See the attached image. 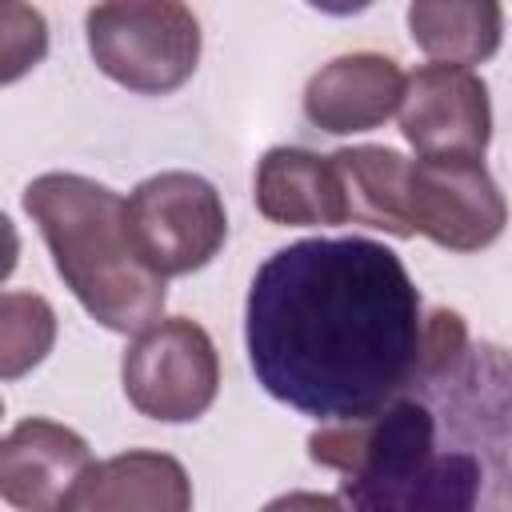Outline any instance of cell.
Returning <instances> with one entry per match:
<instances>
[{"instance_id": "4fadbf2b", "label": "cell", "mask_w": 512, "mask_h": 512, "mask_svg": "<svg viewBox=\"0 0 512 512\" xmlns=\"http://www.w3.org/2000/svg\"><path fill=\"white\" fill-rule=\"evenodd\" d=\"M408 32L432 64L472 68L496 56L504 8L496 0H416L408 4Z\"/></svg>"}, {"instance_id": "8992f818", "label": "cell", "mask_w": 512, "mask_h": 512, "mask_svg": "<svg viewBox=\"0 0 512 512\" xmlns=\"http://www.w3.org/2000/svg\"><path fill=\"white\" fill-rule=\"evenodd\" d=\"M120 384L128 404L160 424L200 420L220 388V356L212 336L188 320L168 316L132 336L120 360Z\"/></svg>"}, {"instance_id": "e0dca14e", "label": "cell", "mask_w": 512, "mask_h": 512, "mask_svg": "<svg viewBox=\"0 0 512 512\" xmlns=\"http://www.w3.org/2000/svg\"><path fill=\"white\" fill-rule=\"evenodd\" d=\"M260 512H344V504H340V496L296 488V492H284V496L268 500Z\"/></svg>"}, {"instance_id": "5bb4252c", "label": "cell", "mask_w": 512, "mask_h": 512, "mask_svg": "<svg viewBox=\"0 0 512 512\" xmlns=\"http://www.w3.org/2000/svg\"><path fill=\"white\" fill-rule=\"evenodd\" d=\"M340 192H344V224H368L396 240H408L404 220V168L408 156L384 144H356L332 152Z\"/></svg>"}, {"instance_id": "2e32d148", "label": "cell", "mask_w": 512, "mask_h": 512, "mask_svg": "<svg viewBox=\"0 0 512 512\" xmlns=\"http://www.w3.org/2000/svg\"><path fill=\"white\" fill-rule=\"evenodd\" d=\"M48 56V20L32 4L0 0V84H16Z\"/></svg>"}, {"instance_id": "5b68a950", "label": "cell", "mask_w": 512, "mask_h": 512, "mask_svg": "<svg viewBox=\"0 0 512 512\" xmlns=\"http://www.w3.org/2000/svg\"><path fill=\"white\" fill-rule=\"evenodd\" d=\"M124 216L140 260L160 280L200 272L228 240V212L216 184L180 168L140 180L124 200Z\"/></svg>"}, {"instance_id": "8fae6325", "label": "cell", "mask_w": 512, "mask_h": 512, "mask_svg": "<svg viewBox=\"0 0 512 512\" xmlns=\"http://www.w3.org/2000/svg\"><path fill=\"white\" fill-rule=\"evenodd\" d=\"M88 464L92 448L76 428L28 416L0 440V500L16 512H52Z\"/></svg>"}, {"instance_id": "277c9868", "label": "cell", "mask_w": 512, "mask_h": 512, "mask_svg": "<svg viewBox=\"0 0 512 512\" xmlns=\"http://www.w3.org/2000/svg\"><path fill=\"white\" fill-rule=\"evenodd\" d=\"M84 36L96 68L136 96H168L200 64V20L176 0L96 4Z\"/></svg>"}, {"instance_id": "ba28073f", "label": "cell", "mask_w": 512, "mask_h": 512, "mask_svg": "<svg viewBox=\"0 0 512 512\" xmlns=\"http://www.w3.org/2000/svg\"><path fill=\"white\" fill-rule=\"evenodd\" d=\"M400 132L424 160H484L492 140L488 84L456 64L416 68L404 80Z\"/></svg>"}, {"instance_id": "6da1fadb", "label": "cell", "mask_w": 512, "mask_h": 512, "mask_svg": "<svg viewBox=\"0 0 512 512\" xmlns=\"http://www.w3.org/2000/svg\"><path fill=\"white\" fill-rule=\"evenodd\" d=\"M424 300L404 260L364 236H316L276 248L244 300V348L256 384L320 420L376 412L416 372Z\"/></svg>"}, {"instance_id": "ac0fdd59", "label": "cell", "mask_w": 512, "mask_h": 512, "mask_svg": "<svg viewBox=\"0 0 512 512\" xmlns=\"http://www.w3.org/2000/svg\"><path fill=\"white\" fill-rule=\"evenodd\" d=\"M16 264H20V232H16V224L0 212V284L16 272Z\"/></svg>"}, {"instance_id": "9a60e30c", "label": "cell", "mask_w": 512, "mask_h": 512, "mask_svg": "<svg viewBox=\"0 0 512 512\" xmlns=\"http://www.w3.org/2000/svg\"><path fill=\"white\" fill-rule=\"evenodd\" d=\"M56 308L40 292H0V380H20L48 360Z\"/></svg>"}, {"instance_id": "7c38bea8", "label": "cell", "mask_w": 512, "mask_h": 512, "mask_svg": "<svg viewBox=\"0 0 512 512\" xmlns=\"http://www.w3.org/2000/svg\"><path fill=\"white\" fill-rule=\"evenodd\" d=\"M252 196L264 220L284 228H312V224H344V192L332 156L312 148H268L256 164Z\"/></svg>"}, {"instance_id": "52a82bcc", "label": "cell", "mask_w": 512, "mask_h": 512, "mask_svg": "<svg viewBox=\"0 0 512 512\" xmlns=\"http://www.w3.org/2000/svg\"><path fill=\"white\" fill-rule=\"evenodd\" d=\"M404 220L448 252H480L500 240L508 208L484 160H408Z\"/></svg>"}, {"instance_id": "9c48e42d", "label": "cell", "mask_w": 512, "mask_h": 512, "mask_svg": "<svg viewBox=\"0 0 512 512\" xmlns=\"http://www.w3.org/2000/svg\"><path fill=\"white\" fill-rule=\"evenodd\" d=\"M404 68L384 52H344L304 84V116L328 136L372 132L400 112Z\"/></svg>"}, {"instance_id": "7a4b0ae2", "label": "cell", "mask_w": 512, "mask_h": 512, "mask_svg": "<svg viewBox=\"0 0 512 512\" xmlns=\"http://www.w3.org/2000/svg\"><path fill=\"white\" fill-rule=\"evenodd\" d=\"M508 352L452 308L424 316L412 380L376 412L324 424L308 456L340 472L344 512H512Z\"/></svg>"}, {"instance_id": "3957f363", "label": "cell", "mask_w": 512, "mask_h": 512, "mask_svg": "<svg viewBox=\"0 0 512 512\" xmlns=\"http://www.w3.org/2000/svg\"><path fill=\"white\" fill-rule=\"evenodd\" d=\"M24 212L40 228L64 288L108 332H144L160 320V280L128 236L124 196L80 172H44L24 188Z\"/></svg>"}, {"instance_id": "30bf717a", "label": "cell", "mask_w": 512, "mask_h": 512, "mask_svg": "<svg viewBox=\"0 0 512 512\" xmlns=\"http://www.w3.org/2000/svg\"><path fill=\"white\" fill-rule=\"evenodd\" d=\"M52 512H192V480L176 456L128 448L92 460Z\"/></svg>"}, {"instance_id": "d6986e66", "label": "cell", "mask_w": 512, "mask_h": 512, "mask_svg": "<svg viewBox=\"0 0 512 512\" xmlns=\"http://www.w3.org/2000/svg\"><path fill=\"white\" fill-rule=\"evenodd\" d=\"M0 416H4V400H0Z\"/></svg>"}]
</instances>
